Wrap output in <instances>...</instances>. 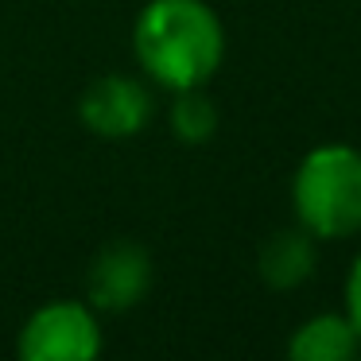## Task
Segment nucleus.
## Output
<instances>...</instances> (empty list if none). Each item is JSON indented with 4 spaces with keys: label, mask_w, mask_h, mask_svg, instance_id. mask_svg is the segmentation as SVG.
Listing matches in <instances>:
<instances>
[{
    "label": "nucleus",
    "mask_w": 361,
    "mask_h": 361,
    "mask_svg": "<svg viewBox=\"0 0 361 361\" xmlns=\"http://www.w3.org/2000/svg\"><path fill=\"white\" fill-rule=\"evenodd\" d=\"M291 206L319 241L353 237L361 229V152L350 144L311 148L291 179Z\"/></svg>",
    "instance_id": "nucleus-2"
},
{
    "label": "nucleus",
    "mask_w": 361,
    "mask_h": 361,
    "mask_svg": "<svg viewBox=\"0 0 361 361\" xmlns=\"http://www.w3.org/2000/svg\"><path fill=\"white\" fill-rule=\"evenodd\" d=\"M152 283V260L140 245L133 241H113L94 257L86 276L90 307L94 311H125L140 303Z\"/></svg>",
    "instance_id": "nucleus-5"
},
{
    "label": "nucleus",
    "mask_w": 361,
    "mask_h": 361,
    "mask_svg": "<svg viewBox=\"0 0 361 361\" xmlns=\"http://www.w3.org/2000/svg\"><path fill=\"white\" fill-rule=\"evenodd\" d=\"M171 128L183 144H202L214 136V128H218V105L202 94V86L179 90V97L171 105Z\"/></svg>",
    "instance_id": "nucleus-8"
},
{
    "label": "nucleus",
    "mask_w": 361,
    "mask_h": 361,
    "mask_svg": "<svg viewBox=\"0 0 361 361\" xmlns=\"http://www.w3.org/2000/svg\"><path fill=\"white\" fill-rule=\"evenodd\" d=\"M288 353L295 361H353L361 353V334L353 330L345 311H326L299 322L288 342Z\"/></svg>",
    "instance_id": "nucleus-6"
},
{
    "label": "nucleus",
    "mask_w": 361,
    "mask_h": 361,
    "mask_svg": "<svg viewBox=\"0 0 361 361\" xmlns=\"http://www.w3.org/2000/svg\"><path fill=\"white\" fill-rule=\"evenodd\" d=\"M78 117L90 133L105 136V140H125L148 125L152 94L144 82L128 78V74H105L82 90Z\"/></svg>",
    "instance_id": "nucleus-4"
},
{
    "label": "nucleus",
    "mask_w": 361,
    "mask_h": 361,
    "mask_svg": "<svg viewBox=\"0 0 361 361\" xmlns=\"http://www.w3.org/2000/svg\"><path fill=\"white\" fill-rule=\"evenodd\" d=\"M133 47L144 74L179 94L214 78L226 55V32L206 0H148L136 16Z\"/></svg>",
    "instance_id": "nucleus-1"
},
{
    "label": "nucleus",
    "mask_w": 361,
    "mask_h": 361,
    "mask_svg": "<svg viewBox=\"0 0 361 361\" xmlns=\"http://www.w3.org/2000/svg\"><path fill=\"white\" fill-rule=\"evenodd\" d=\"M24 361H90L102 353V326L90 303L59 299L24 322L16 342Z\"/></svg>",
    "instance_id": "nucleus-3"
},
{
    "label": "nucleus",
    "mask_w": 361,
    "mask_h": 361,
    "mask_svg": "<svg viewBox=\"0 0 361 361\" xmlns=\"http://www.w3.org/2000/svg\"><path fill=\"white\" fill-rule=\"evenodd\" d=\"M257 268L268 288H295V283H303L314 272V237L303 226L272 233L260 245Z\"/></svg>",
    "instance_id": "nucleus-7"
},
{
    "label": "nucleus",
    "mask_w": 361,
    "mask_h": 361,
    "mask_svg": "<svg viewBox=\"0 0 361 361\" xmlns=\"http://www.w3.org/2000/svg\"><path fill=\"white\" fill-rule=\"evenodd\" d=\"M345 314H350L353 330L361 334V257L353 260L350 276H345Z\"/></svg>",
    "instance_id": "nucleus-9"
}]
</instances>
